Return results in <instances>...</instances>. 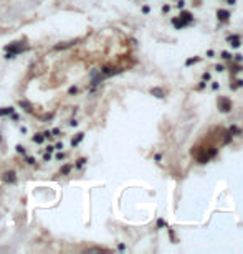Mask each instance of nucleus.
Listing matches in <instances>:
<instances>
[{
    "label": "nucleus",
    "instance_id": "ddd939ff",
    "mask_svg": "<svg viewBox=\"0 0 243 254\" xmlns=\"http://www.w3.org/2000/svg\"><path fill=\"white\" fill-rule=\"evenodd\" d=\"M13 109L12 107H5V109H0V116H7V114H12Z\"/></svg>",
    "mask_w": 243,
    "mask_h": 254
},
{
    "label": "nucleus",
    "instance_id": "0eeeda50",
    "mask_svg": "<svg viewBox=\"0 0 243 254\" xmlns=\"http://www.w3.org/2000/svg\"><path fill=\"white\" fill-rule=\"evenodd\" d=\"M227 40L230 41V45H231L233 48H240V45H242V43H240V38H238L237 35H233V36H228Z\"/></svg>",
    "mask_w": 243,
    "mask_h": 254
},
{
    "label": "nucleus",
    "instance_id": "9d476101",
    "mask_svg": "<svg viewBox=\"0 0 243 254\" xmlns=\"http://www.w3.org/2000/svg\"><path fill=\"white\" fill-rule=\"evenodd\" d=\"M20 106L25 109L26 112H33V109H32V104L30 102H26V101H20Z\"/></svg>",
    "mask_w": 243,
    "mask_h": 254
},
{
    "label": "nucleus",
    "instance_id": "cd10ccee",
    "mask_svg": "<svg viewBox=\"0 0 243 254\" xmlns=\"http://www.w3.org/2000/svg\"><path fill=\"white\" fill-rule=\"evenodd\" d=\"M169 10H171V7H169V5H164V7H162V12H164V13H167Z\"/></svg>",
    "mask_w": 243,
    "mask_h": 254
},
{
    "label": "nucleus",
    "instance_id": "aec40b11",
    "mask_svg": "<svg viewBox=\"0 0 243 254\" xmlns=\"http://www.w3.org/2000/svg\"><path fill=\"white\" fill-rule=\"evenodd\" d=\"M157 226H159V228H164V226H165V221L159 218V220H157Z\"/></svg>",
    "mask_w": 243,
    "mask_h": 254
},
{
    "label": "nucleus",
    "instance_id": "a878e982",
    "mask_svg": "<svg viewBox=\"0 0 243 254\" xmlns=\"http://www.w3.org/2000/svg\"><path fill=\"white\" fill-rule=\"evenodd\" d=\"M154 159H156V162H160V160H162V155H160V154H156V155H154Z\"/></svg>",
    "mask_w": 243,
    "mask_h": 254
},
{
    "label": "nucleus",
    "instance_id": "5701e85b",
    "mask_svg": "<svg viewBox=\"0 0 243 254\" xmlns=\"http://www.w3.org/2000/svg\"><path fill=\"white\" fill-rule=\"evenodd\" d=\"M26 163L33 165V163H35V159H33V157H26Z\"/></svg>",
    "mask_w": 243,
    "mask_h": 254
},
{
    "label": "nucleus",
    "instance_id": "2eb2a0df",
    "mask_svg": "<svg viewBox=\"0 0 243 254\" xmlns=\"http://www.w3.org/2000/svg\"><path fill=\"white\" fill-rule=\"evenodd\" d=\"M43 139H45V137H43L41 134H37L35 137H33V140L37 142V144H41V142H43Z\"/></svg>",
    "mask_w": 243,
    "mask_h": 254
},
{
    "label": "nucleus",
    "instance_id": "4468645a",
    "mask_svg": "<svg viewBox=\"0 0 243 254\" xmlns=\"http://www.w3.org/2000/svg\"><path fill=\"white\" fill-rule=\"evenodd\" d=\"M197 61H200V58H189V60L185 61V66H190V65L197 63Z\"/></svg>",
    "mask_w": 243,
    "mask_h": 254
},
{
    "label": "nucleus",
    "instance_id": "f8f14e48",
    "mask_svg": "<svg viewBox=\"0 0 243 254\" xmlns=\"http://www.w3.org/2000/svg\"><path fill=\"white\" fill-rule=\"evenodd\" d=\"M70 170H71V167H70V165H63V167L60 168V173H61V175H66V173H70Z\"/></svg>",
    "mask_w": 243,
    "mask_h": 254
},
{
    "label": "nucleus",
    "instance_id": "393cba45",
    "mask_svg": "<svg viewBox=\"0 0 243 254\" xmlns=\"http://www.w3.org/2000/svg\"><path fill=\"white\" fill-rule=\"evenodd\" d=\"M212 89H213V91H217V89H218V83H217V81H213V83H212Z\"/></svg>",
    "mask_w": 243,
    "mask_h": 254
},
{
    "label": "nucleus",
    "instance_id": "f03ea898",
    "mask_svg": "<svg viewBox=\"0 0 243 254\" xmlns=\"http://www.w3.org/2000/svg\"><path fill=\"white\" fill-rule=\"evenodd\" d=\"M218 107H220V111L222 112H230L231 111V101L230 99H227V97H220L218 99Z\"/></svg>",
    "mask_w": 243,
    "mask_h": 254
},
{
    "label": "nucleus",
    "instance_id": "f3484780",
    "mask_svg": "<svg viewBox=\"0 0 243 254\" xmlns=\"http://www.w3.org/2000/svg\"><path fill=\"white\" fill-rule=\"evenodd\" d=\"M222 58H223V60H231L233 56H231V54L228 53V51H222Z\"/></svg>",
    "mask_w": 243,
    "mask_h": 254
},
{
    "label": "nucleus",
    "instance_id": "39448f33",
    "mask_svg": "<svg viewBox=\"0 0 243 254\" xmlns=\"http://www.w3.org/2000/svg\"><path fill=\"white\" fill-rule=\"evenodd\" d=\"M180 18H182L187 25H190L192 22H194V17H192L190 12H180Z\"/></svg>",
    "mask_w": 243,
    "mask_h": 254
},
{
    "label": "nucleus",
    "instance_id": "9b49d317",
    "mask_svg": "<svg viewBox=\"0 0 243 254\" xmlns=\"http://www.w3.org/2000/svg\"><path fill=\"white\" fill-rule=\"evenodd\" d=\"M83 137H85V134H76V137L73 139V142H71V144H73V145H78L79 142L83 140Z\"/></svg>",
    "mask_w": 243,
    "mask_h": 254
},
{
    "label": "nucleus",
    "instance_id": "4be33fe9",
    "mask_svg": "<svg viewBox=\"0 0 243 254\" xmlns=\"http://www.w3.org/2000/svg\"><path fill=\"white\" fill-rule=\"evenodd\" d=\"M202 79L208 81V79H210V73H204V74H202Z\"/></svg>",
    "mask_w": 243,
    "mask_h": 254
},
{
    "label": "nucleus",
    "instance_id": "bb28decb",
    "mask_svg": "<svg viewBox=\"0 0 243 254\" xmlns=\"http://www.w3.org/2000/svg\"><path fill=\"white\" fill-rule=\"evenodd\" d=\"M142 12H144V13H149V12H151V8L147 7V5H144V7H142Z\"/></svg>",
    "mask_w": 243,
    "mask_h": 254
},
{
    "label": "nucleus",
    "instance_id": "6ab92c4d",
    "mask_svg": "<svg viewBox=\"0 0 243 254\" xmlns=\"http://www.w3.org/2000/svg\"><path fill=\"white\" fill-rule=\"evenodd\" d=\"M223 69H225V66H223V65H217V66H215V71H218V73H222Z\"/></svg>",
    "mask_w": 243,
    "mask_h": 254
},
{
    "label": "nucleus",
    "instance_id": "1a4fd4ad",
    "mask_svg": "<svg viewBox=\"0 0 243 254\" xmlns=\"http://www.w3.org/2000/svg\"><path fill=\"white\" fill-rule=\"evenodd\" d=\"M151 94H154L156 97H164V96H165L164 91H162L160 87H152V89H151Z\"/></svg>",
    "mask_w": 243,
    "mask_h": 254
},
{
    "label": "nucleus",
    "instance_id": "b1692460",
    "mask_svg": "<svg viewBox=\"0 0 243 254\" xmlns=\"http://www.w3.org/2000/svg\"><path fill=\"white\" fill-rule=\"evenodd\" d=\"M85 162H86V159H79V160L76 162V167H81V165H83Z\"/></svg>",
    "mask_w": 243,
    "mask_h": 254
},
{
    "label": "nucleus",
    "instance_id": "a211bd4d",
    "mask_svg": "<svg viewBox=\"0 0 243 254\" xmlns=\"http://www.w3.org/2000/svg\"><path fill=\"white\" fill-rule=\"evenodd\" d=\"M235 61H237V63H242L243 61V54H240V53L235 54Z\"/></svg>",
    "mask_w": 243,
    "mask_h": 254
},
{
    "label": "nucleus",
    "instance_id": "20e7f679",
    "mask_svg": "<svg viewBox=\"0 0 243 254\" xmlns=\"http://www.w3.org/2000/svg\"><path fill=\"white\" fill-rule=\"evenodd\" d=\"M76 43H78V40H73V41H63V43L56 45V46H55V50H65V48H70V46H73V45H76Z\"/></svg>",
    "mask_w": 243,
    "mask_h": 254
},
{
    "label": "nucleus",
    "instance_id": "6e6552de",
    "mask_svg": "<svg viewBox=\"0 0 243 254\" xmlns=\"http://www.w3.org/2000/svg\"><path fill=\"white\" fill-rule=\"evenodd\" d=\"M217 17H218V20H228L230 18V12L228 10H217Z\"/></svg>",
    "mask_w": 243,
    "mask_h": 254
},
{
    "label": "nucleus",
    "instance_id": "c756f323",
    "mask_svg": "<svg viewBox=\"0 0 243 254\" xmlns=\"http://www.w3.org/2000/svg\"><path fill=\"white\" fill-rule=\"evenodd\" d=\"M17 150H18L20 154H23V152H25V149L22 147V145H18V147H17Z\"/></svg>",
    "mask_w": 243,
    "mask_h": 254
},
{
    "label": "nucleus",
    "instance_id": "dca6fc26",
    "mask_svg": "<svg viewBox=\"0 0 243 254\" xmlns=\"http://www.w3.org/2000/svg\"><path fill=\"white\" fill-rule=\"evenodd\" d=\"M228 132H230V134H240V129H238L237 126H231Z\"/></svg>",
    "mask_w": 243,
    "mask_h": 254
},
{
    "label": "nucleus",
    "instance_id": "7ed1b4c3",
    "mask_svg": "<svg viewBox=\"0 0 243 254\" xmlns=\"http://www.w3.org/2000/svg\"><path fill=\"white\" fill-rule=\"evenodd\" d=\"M2 180L5 181V183H15L17 181V173L15 172H7V173H3V177H2Z\"/></svg>",
    "mask_w": 243,
    "mask_h": 254
},
{
    "label": "nucleus",
    "instance_id": "7c9ffc66",
    "mask_svg": "<svg viewBox=\"0 0 243 254\" xmlns=\"http://www.w3.org/2000/svg\"><path fill=\"white\" fill-rule=\"evenodd\" d=\"M237 83H238L237 86H240V87H242V86H243V79H238V81H237Z\"/></svg>",
    "mask_w": 243,
    "mask_h": 254
},
{
    "label": "nucleus",
    "instance_id": "412c9836",
    "mask_svg": "<svg viewBox=\"0 0 243 254\" xmlns=\"http://www.w3.org/2000/svg\"><path fill=\"white\" fill-rule=\"evenodd\" d=\"M184 5H185V0H179L177 2V8H184Z\"/></svg>",
    "mask_w": 243,
    "mask_h": 254
},
{
    "label": "nucleus",
    "instance_id": "f257e3e1",
    "mask_svg": "<svg viewBox=\"0 0 243 254\" xmlns=\"http://www.w3.org/2000/svg\"><path fill=\"white\" fill-rule=\"evenodd\" d=\"M7 51V58H13L15 54H18V53H22V51H25V46H22L20 43H15V45H8V46L5 48Z\"/></svg>",
    "mask_w": 243,
    "mask_h": 254
},
{
    "label": "nucleus",
    "instance_id": "423d86ee",
    "mask_svg": "<svg viewBox=\"0 0 243 254\" xmlns=\"http://www.w3.org/2000/svg\"><path fill=\"white\" fill-rule=\"evenodd\" d=\"M172 25L177 28V30H180V28L187 27V23H185V22L182 20V18H177V17H175V18H172Z\"/></svg>",
    "mask_w": 243,
    "mask_h": 254
},
{
    "label": "nucleus",
    "instance_id": "2f4dec72",
    "mask_svg": "<svg viewBox=\"0 0 243 254\" xmlns=\"http://www.w3.org/2000/svg\"><path fill=\"white\" fill-rule=\"evenodd\" d=\"M235 3V0H228V5H233Z\"/></svg>",
    "mask_w": 243,
    "mask_h": 254
},
{
    "label": "nucleus",
    "instance_id": "c85d7f7f",
    "mask_svg": "<svg viewBox=\"0 0 243 254\" xmlns=\"http://www.w3.org/2000/svg\"><path fill=\"white\" fill-rule=\"evenodd\" d=\"M207 56H208V58H213V50H208V51H207Z\"/></svg>",
    "mask_w": 243,
    "mask_h": 254
}]
</instances>
